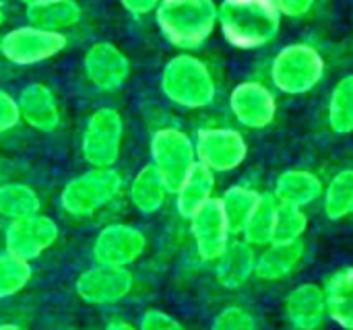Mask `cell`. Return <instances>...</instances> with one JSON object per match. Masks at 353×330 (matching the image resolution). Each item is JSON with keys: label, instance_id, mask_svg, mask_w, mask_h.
<instances>
[{"label": "cell", "instance_id": "6da1fadb", "mask_svg": "<svg viewBox=\"0 0 353 330\" xmlns=\"http://www.w3.org/2000/svg\"><path fill=\"white\" fill-rule=\"evenodd\" d=\"M275 0H223L217 6V23L228 43L240 50H256L271 43L281 27Z\"/></svg>", "mask_w": 353, "mask_h": 330}, {"label": "cell", "instance_id": "7a4b0ae2", "mask_svg": "<svg viewBox=\"0 0 353 330\" xmlns=\"http://www.w3.org/2000/svg\"><path fill=\"white\" fill-rule=\"evenodd\" d=\"M163 37L180 50L201 48L217 25L213 0H161L155 8Z\"/></svg>", "mask_w": 353, "mask_h": 330}, {"label": "cell", "instance_id": "3957f363", "mask_svg": "<svg viewBox=\"0 0 353 330\" xmlns=\"http://www.w3.org/2000/svg\"><path fill=\"white\" fill-rule=\"evenodd\" d=\"M161 91L174 105L201 110L213 103L217 87L209 66L201 58L180 54L163 66Z\"/></svg>", "mask_w": 353, "mask_h": 330}, {"label": "cell", "instance_id": "277c9868", "mask_svg": "<svg viewBox=\"0 0 353 330\" xmlns=\"http://www.w3.org/2000/svg\"><path fill=\"white\" fill-rule=\"evenodd\" d=\"M122 190V176L114 167H91L70 180L60 192V207L72 217H91Z\"/></svg>", "mask_w": 353, "mask_h": 330}, {"label": "cell", "instance_id": "5b68a950", "mask_svg": "<svg viewBox=\"0 0 353 330\" xmlns=\"http://www.w3.org/2000/svg\"><path fill=\"white\" fill-rule=\"evenodd\" d=\"M325 76V60L321 52L308 43H290L275 56L271 64L273 85L288 95H304L312 91Z\"/></svg>", "mask_w": 353, "mask_h": 330}, {"label": "cell", "instance_id": "8992f818", "mask_svg": "<svg viewBox=\"0 0 353 330\" xmlns=\"http://www.w3.org/2000/svg\"><path fill=\"white\" fill-rule=\"evenodd\" d=\"M196 163L194 141L178 128H161L151 138V165L170 192H176Z\"/></svg>", "mask_w": 353, "mask_h": 330}, {"label": "cell", "instance_id": "52a82bcc", "mask_svg": "<svg viewBox=\"0 0 353 330\" xmlns=\"http://www.w3.org/2000/svg\"><path fill=\"white\" fill-rule=\"evenodd\" d=\"M124 138V122L118 110L99 107L95 110L83 130L81 151L91 167H114Z\"/></svg>", "mask_w": 353, "mask_h": 330}, {"label": "cell", "instance_id": "ba28073f", "mask_svg": "<svg viewBox=\"0 0 353 330\" xmlns=\"http://www.w3.org/2000/svg\"><path fill=\"white\" fill-rule=\"evenodd\" d=\"M66 43V35L60 31L27 25L10 29L0 37V54L17 66H31L58 56Z\"/></svg>", "mask_w": 353, "mask_h": 330}, {"label": "cell", "instance_id": "9c48e42d", "mask_svg": "<svg viewBox=\"0 0 353 330\" xmlns=\"http://www.w3.org/2000/svg\"><path fill=\"white\" fill-rule=\"evenodd\" d=\"M194 151L196 161L207 165L213 174H228L244 163L248 155V145L238 130L203 128L196 132Z\"/></svg>", "mask_w": 353, "mask_h": 330}, {"label": "cell", "instance_id": "30bf717a", "mask_svg": "<svg viewBox=\"0 0 353 330\" xmlns=\"http://www.w3.org/2000/svg\"><path fill=\"white\" fill-rule=\"evenodd\" d=\"M145 248L147 238L141 229L126 223H114L103 227L95 238L93 258L97 265L128 269L143 256Z\"/></svg>", "mask_w": 353, "mask_h": 330}, {"label": "cell", "instance_id": "8fae6325", "mask_svg": "<svg viewBox=\"0 0 353 330\" xmlns=\"http://www.w3.org/2000/svg\"><path fill=\"white\" fill-rule=\"evenodd\" d=\"M134 279L128 269L95 265L77 279V296L91 306H112L128 298Z\"/></svg>", "mask_w": 353, "mask_h": 330}, {"label": "cell", "instance_id": "7c38bea8", "mask_svg": "<svg viewBox=\"0 0 353 330\" xmlns=\"http://www.w3.org/2000/svg\"><path fill=\"white\" fill-rule=\"evenodd\" d=\"M58 240V225L46 215H29L23 219L10 221L6 229V252L23 258L33 260L50 250Z\"/></svg>", "mask_w": 353, "mask_h": 330}, {"label": "cell", "instance_id": "4fadbf2b", "mask_svg": "<svg viewBox=\"0 0 353 330\" xmlns=\"http://www.w3.org/2000/svg\"><path fill=\"white\" fill-rule=\"evenodd\" d=\"M188 221H190V231H192V240H194L199 256L209 262L217 260L228 248L230 236H232L221 200L211 198Z\"/></svg>", "mask_w": 353, "mask_h": 330}, {"label": "cell", "instance_id": "5bb4252c", "mask_svg": "<svg viewBox=\"0 0 353 330\" xmlns=\"http://www.w3.org/2000/svg\"><path fill=\"white\" fill-rule=\"evenodd\" d=\"M83 68L99 91H118L130 76L128 56L110 41H97L85 52Z\"/></svg>", "mask_w": 353, "mask_h": 330}, {"label": "cell", "instance_id": "9a60e30c", "mask_svg": "<svg viewBox=\"0 0 353 330\" xmlns=\"http://www.w3.org/2000/svg\"><path fill=\"white\" fill-rule=\"evenodd\" d=\"M230 107L236 120L252 130H261L273 124L277 116V101L269 87L256 81L240 83L230 95Z\"/></svg>", "mask_w": 353, "mask_h": 330}, {"label": "cell", "instance_id": "2e32d148", "mask_svg": "<svg viewBox=\"0 0 353 330\" xmlns=\"http://www.w3.org/2000/svg\"><path fill=\"white\" fill-rule=\"evenodd\" d=\"M283 308L288 322L296 330H319L329 316L325 289L316 283H304L292 289Z\"/></svg>", "mask_w": 353, "mask_h": 330}, {"label": "cell", "instance_id": "e0dca14e", "mask_svg": "<svg viewBox=\"0 0 353 330\" xmlns=\"http://www.w3.org/2000/svg\"><path fill=\"white\" fill-rule=\"evenodd\" d=\"M21 120L39 132H54L60 124V105L54 91L41 83L27 85L19 99Z\"/></svg>", "mask_w": 353, "mask_h": 330}, {"label": "cell", "instance_id": "ac0fdd59", "mask_svg": "<svg viewBox=\"0 0 353 330\" xmlns=\"http://www.w3.org/2000/svg\"><path fill=\"white\" fill-rule=\"evenodd\" d=\"M304 254H306V244L302 240L271 242L256 256L254 277L261 281H281L300 267Z\"/></svg>", "mask_w": 353, "mask_h": 330}, {"label": "cell", "instance_id": "d6986e66", "mask_svg": "<svg viewBox=\"0 0 353 330\" xmlns=\"http://www.w3.org/2000/svg\"><path fill=\"white\" fill-rule=\"evenodd\" d=\"M215 262H217L215 275L219 285L225 289H240L254 277L256 252L254 246H250L246 240L230 242L223 254Z\"/></svg>", "mask_w": 353, "mask_h": 330}, {"label": "cell", "instance_id": "ffe728a7", "mask_svg": "<svg viewBox=\"0 0 353 330\" xmlns=\"http://www.w3.org/2000/svg\"><path fill=\"white\" fill-rule=\"evenodd\" d=\"M273 196L281 205L304 209L323 196V182L308 169H288L277 178Z\"/></svg>", "mask_w": 353, "mask_h": 330}, {"label": "cell", "instance_id": "44dd1931", "mask_svg": "<svg viewBox=\"0 0 353 330\" xmlns=\"http://www.w3.org/2000/svg\"><path fill=\"white\" fill-rule=\"evenodd\" d=\"M215 190V174L203 165L194 163V167L188 172L180 188L174 192L176 194V209L184 219H190L203 205H207L213 198Z\"/></svg>", "mask_w": 353, "mask_h": 330}, {"label": "cell", "instance_id": "7402d4cb", "mask_svg": "<svg viewBox=\"0 0 353 330\" xmlns=\"http://www.w3.org/2000/svg\"><path fill=\"white\" fill-rule=\"evenodd\" d=\"M325 296L329 318L341 329L353 330V267L337 271L329 279Z\"/></svg>", "mask_w": 353, "mask_h": 330}, {"label": "cell", "instance_id": "603a6c76", "mask_svg": "<svg viewBox=\"0 0 353 330\" xmlns=\"http://www.w3.org/2000/svg\"><path fill=\"white\" fill-rule=\"evenodd\" d=\"M168 186L163 184L161 176L157 174V169L149 163L145 165L132 180L130 188H128V196L132 207L143 213V215H153L157 213L168 196Z\"/></svg>", "mask_w": 353, "mask_h": 330}, {"label": "cell", "instance_id": "cb8c5ba5", "mask_svg": "<svg viewBox=\"0 0 353 330\" xmlns=\"http://www.w3.org/2000/svg\"><path fill=\"white\" fill-rule=\"evenodd\" d=\"M83 19V8L74 0H54L43 4L27 6V21L33 27L60 31L74 27Z\"/></svg>", "mask_w": 353, "mask_h": 330}, {"label": "cell", "instance_id": "d4e9b609", "mask_svg": "<svg viewBox=\"0 0 353 330\" xmlns=\"http://www.w3.org/2000/svg\"><path fill=\"white\" fill-rule=\"evenodd\" d=\"M277 207L279 200L273 194H261V200L256 203L252 215L242 229V236L250 246H267L273 242Z\"/></svg>", "mask_w": 353, "mask_h": 330}, {"label": "cell", "instance_id": "484cf974", "mask_svg": "<svg viewBox=\"0 0 353 330\" xmlns=\"http://www.w3.org/2000/svg\"><path fill=\"white\" fill-rule=\"evenodd\" d=\"M323 209L331 221L353 215V169H341L323 190Z\"/></svg>", "mask_w": 353, "mask_h": 330}, {"label": "cell", "instance_id": "4316f807", "mask_svg": "<svg viewBox=\"0 0 353 330\" xmlns=\"http://www.w3.org/2000/svg\"><path fill=\"white\" fill-rule=\"evenodd\" d=\"M219 200H221V207L228 217L232 234H242L248 217L252 215L256 203L261 200V192H256L248 186H232L225 190V194Z\"/></svg>", "mask_w": 353, "mask_h": 330}, {"label": "cell", "instance_id": "83f0119b", "mask_svg": "<svg viewBox=\"0 0 353 330\" xmlns=\"http://www.w3.org/2000/svg\"><path fill=\"white\" fill-rule=\"evenodd\" d=\"M39 196L25 184H0V215L14 221L39 213Z\"/></svg>", "mask_w": 353, "mask_h": 330}, {"label": "cell", "instance_id": "f1b7e54d", "mask_svg": "<svg viewBox=\"0 0 353 330\" xmlns=\"http://www.w3.org/2000/svg\"><path fill=\"white\" fill-rule=\"evenodd\" d=\"M329 124L337 134L353 132V74L343 76L331 93Z\"/></svg>", "mask_w": 353, "mask_h": 330}, {"label": "cell", "instance_id": "f546056e", "mask_svg": "<svg viewBox=\"0 0 353 330\" xmlns=\"http://www.w3.org/2000/svg\"><path fill=\"white\" fill-rule=\"evenodd\" d=\"M31 265L10 252L0 254V300L12 298L31 281Z\"/></svg>", "mask_w": 353, "mask_h": 330}, {"label": "cell", "instance_id": "4dcf8cb0", "mask_svg": "<svg viewBox=\"0 0 353 330\" xmlns=\"http://www.w3.org/2000/svg\"><path fill=\"white\" fill-rule=\"evenodd\" d=\"M306 229H308V215L304 213V209L279 203L277 215H275L273 242H296V240H302Z\"/></svg>", "mask_w": 353, "mask_h": 330}, {"label": "cell", "instance_id": "1f68e13d", "mask_svg": "<svg viewBox=\"0 0 353 330\" xmlns=\"http://www.w3.org/2000/svg\"><path fill=\"white\" fill-rule=\"evenodd\" d=\"M209 330H256V320L248 310L240 306H230L215 316Z\"/></svg>", "mask_w": 353, "mask_h": 330}, {"label": "cell", "instance_id": "d6a6232c", "mask_svg": "<svg viewBox=\"0 0 353 330\" xmlns=\"http://www.w3.org/2000/svg\"><path fill=\"white\" fill-rule=\"evenodd\" d=\"M141 330H188L182 322H178L174 316H170L163 310H147L141 318Z\"/></svg>", "mask_w": 353, "mask_h": 330}, {"label": "cell", "instance_id": "836d02e7", "mask_svg": "<svg viewBox=\"0 0 353 330\" xmlns=\"http://www.w3.org/2000/svg\"><path fill=\"white\" fill-rule=\"evenodd\" d=\"M19 122H21V112L17 99L0 89V134L12 130Z\"/></svg>", "mask_w": 353, "mask_h": 330}, {"label": "cell", "instance_id": "e575fe53", "mask_svg": "<svg viewBox=\"0 0 353 330\" xmlns=\"http://www.w3.org/2000/svg\"><path fill=\"white\" fill-rule=\"evenodd\" d=\"M275 2H277V8L283 17L302 19L312 10L316 0H275Z\"/></svg>", "mask_w": 353, "mask_h": 330}, {"label": "cell", "instance_id": "d590c367", "mask_svg": "<svg viewBox=\"0 0 353 330\" xmlns=\"http://www.w3.org/2000/svg\"><path fill=\"white\" fill-rule=\"evenodd\" d=\"M161 0H120V4L132 14H149L159 6Z\"/></svg>", "mask_w": 353, "mask_h": 330}, {"label": "cell", "instance_id": "8d00e7d4", "mask_svg": "<svg viewBox=\"0 0 353 330\" xmlns=\"http://www.w3.org/2000/svg\"><path fill=\"white\" fill-rule=\"evenodd\" d=\"M105 330H141V329H139V327H134V324H130V322H126V320H112Z\"/></svg>", "mask_w": 353, "mask_h": 330}, {"label": "cell", "instance_id": "74e56055", "mask_svg": "<svg viewBox=\"0 0 353 330\" xmlns=\"http://www.w3.org/2000/svg\"><path fill=\"white\" fill-rule=\"evenodd\" d=\"M25 6H33V4H43V2H54V0H21Z\"/></svg>", "mask_w": 353, "mask_h": 330}, {"label": "cell", "instance_id": "f35d334b", "mask_svg": "<svg viewBox=\"0 0 353 330\" xmlns=\"http://www.w3.org/2000/svg\"><path fill=\"white\" fill-rule=\"evenodd\" d=\"M0 330H21L17 324H0Z\"/></svg>", "mask_w": 353, "mask_h": 330}, {"label": "cell", "instance_id": "ab89813d", "mask_svg": "<svg viewBox=\"0 0 353 330\" xmlns=\"http://www.w3.org/2000/svg\"><path fill=\"white\" fill-rule=\"evenodd\" d=\"M4 21H6V14H4V10L0 8V27L4 25Z\"/></svg>", "mask_w": 353, "mask_h": 330}, {"label": "cell", "instance_id": "60d3db41", "mask_svg": "<svg viewBox=\"0 0 353 330\" xmlns=\"http://www.w3.org/2000/svg\"><path fill=\"white\" fill-rule=\"evenodd\" d=\"M0 180H2V169H0Z\"/></svg>", "mask_w": 353, "mask_h": 330}]
</instances>
